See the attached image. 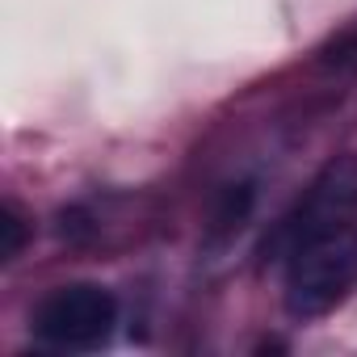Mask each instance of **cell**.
I'll use <instances>...</instances> for the list:
<instances>
[{"mask_svg":"<svg viewBox=\"0 0 357 357\" xmlns=\"http://www.w3.org/2000/svg\"><path fill=\"white\" fill-rule=\"evenodd\" d=\"M357 286V227L324 231L282 257V303L294 319H319Z\"/></svg>","mask_w":357,"mask_h":357,"instance_id":"cell-1","label":"cell"},{"mask_svg":"<svg viewBox=\"0 0 357 357\" xmlns=\"http://www.w3.org/2000/svg\"><path fill=\"white\" fill-rule=\"evenodd\" d=\"M340 227H357V151L332 155L315 172L307 194L294 202V211L269 236V252L286 257L294 244L324 236V231H340Z\"/></svg>","mask_w":357,"mask_h":357,"instance_id":"cell-3","label":"cell"},{"mask_svg":"<svg viewBox=\"0 0 357 357\" xmlns=\"http://www.w3.org/2000/svg\"><path fill=\"white\" fill-rule=\"evenodd\" d=\"M26 236H30V227H26V215L9 202L5 211H0V261H17L22 257V248H26Z\"/></svg>","mask_w":357,"mask_h":357,"instance_id":"cell-4","label":"cell"},{"mask_svg":"<svg viewBox=\"0 0 357 357\" xmlns=\"http://www.w3.org/2000/svg\"><path fill=\"white\" fill-rule=\"evenodd\" d=\"M38 344L59 353H89L101 349L118 328V298L97 282H68L43 294L30 315Z\"/></svg>","mask_w":357,"mask_h":357,"instance_id":"cell-2","label":"cell"}]
</instances>
